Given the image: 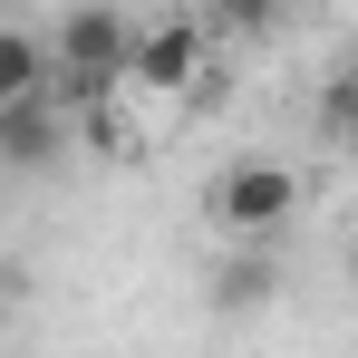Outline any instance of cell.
<instances>
[{
    "label": "cell",
    "mask_w": 358,
    "mask_h": 358,
    "mask_svg": "<svg viewBox=\"0 0 358 358\" xmlns=\"http://www.w3.org/2000/svg\"><path fill=\"white\" fill-rule=\"evenodd\" d=\"M320 136H349V68L320 87Z\"/></svg>",
    "instance_id": "cell-7"
},
{
    "label": "cell",
    "mask_w": 358,
    "mask_h": 358,
    "mask_svg": "<svg viewBox=\"0 0 358 358\" xmlns=\"http://www.w3.org/2000/svg\"><path fill=\"white\" fill-rule=\"evenodd\" d=\"M203 68H213V29L194 20V10H165V20H136L126 29V97H145V107H184L194 87H203Z\"/></svg>",
    "instance_id": "cell-2"
},
{
    "label": "cell",
    "mask_w": 358,
    "mask_h": 358,
    "mask_svg": "<svg viewBox=\"0 0 358 358\" xmlns=\"http://www.w3.org/2000/svg\"><path fill=\"white\" fill-rule=\"evenodd\" d=\"M194 20H203L213 39H271V29L291 20V0H203Z\"/></svg>",
    "instance_id": "cell-5"
},
{
    "label": "cell",
    "mask_w": 358,
    "mask_h": 358,
    "mask_svg": "<svg viewBox=\"0 0 358 358\" xmlns=\"http://www.w3.org/2000/svg\"><path fill=\"white\" fill-rule=\"evenodd\" d=\"M59 155H68V97L59 87H29V97L0 107V165L39 175V165H59Z\"/></svg>",
    "instance_id": "cell-4"
},
{
    "label": "cell",
    "mask_w": 358,
    "mask_h": 358,
    "mask_svg": "<svg viewBox=\"0 0 358 358\" xmlns=\"http://www.w3.org/2000/svg\"><path fill=\"white\" fill-rule=\"evenodd\" d=\"M29 87H49V49H39V29H10L0 20V107L29 97Z\"/></svg>",
    "instance_id": "cell-6"
},
{
    "label": "cell",
    "mask_w": 358,
    "mask_h": 358,
    "mask_svg": "<svg viewBox=\"0 0 358 358\" xmlns=\"http://www.w3.org/2000/svg\"><path fill=\"white\" fill-rule=\"evenodd\" d=\"M126 29H136V20H126L117 0H78V10H59L49 39H39V49H49V87H59V97H78V87H117V78H126Z\"/></svg>",
    "instance_id": "cell-3"
},
{
    "label": "cell",
    "mask_w": 358,
    "mask_h": 358,
    "mask_svg": "<svg viewBox=\"0 0 358 358\" xmlns=\"http://www.w3.org/2000/svg\"><path fill=\"white\" fill-rule=\"evenodd\" d=\"M300 203H310V175L281 165V155H242V165H223L203 184V223L223 242H271L281 252V233L300 223Z\"/></svg>",
    "instance_id": "cell-1"
}]
</instances>
